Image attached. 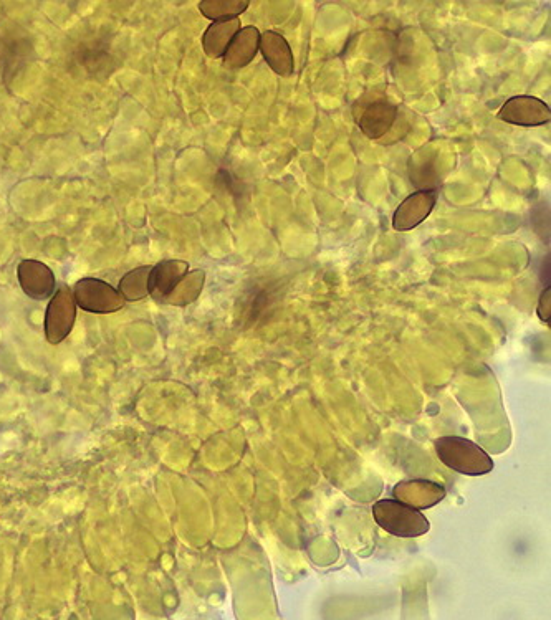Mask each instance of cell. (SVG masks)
<instances>
[{"label": "cell", "instance_id": "obj_16", "mask_svg": "<svg viewBox=\"0 0 551 620\" xmlns=\"http://www.w3.org/2000/svg\"><path fill=\"white\" fill-rule=\"evenodd\" d=\"M149 272H151V265L135 268V270H131V272L126 273L125 277L121 278L118 291L125 298V301L143 300V298L149 295Z\"/></svg>", "mask_w": 551, "mask_h": 620}, {"label": "cell", "instance_id": "obj_6", "mask_svg": "<svg viewBox=\"0 0 551 620\" xmlns=\"http://www.w3.org/2000/svg\"><path fill=\"white\" fill-rule=\"evenodd\" d=\"M497 116L505 123L533 128L550 123L551 110L545 101L535 96H513L505 101Z\"/></svg>", "mask_w": 551, "mask_h": 620}, {"label": "cell", "instance_id": "obj_12", "mask_svg": "<svg viewBox=\"0 0 551 620\" xmlns=\"http://www.w3.org/2000/svg\"><path fill=\"white\" fill-rule=\"evenodd\" d=\"M260 32L255 27L240 29L224 55V65L232 70L247 67L259 53Z\"/></svg>", "mask_w": 551, "mask_h": 620}, {"label": "cell", "instance_id": "obj_5", "mask_svg": "<svg viewBox=\"0 0 551 620\" xmlns=\"http://www.w3.org/2000/svg\"><path fill=\"white\" fill-rule=\"evenodd\" d=\"M75 320H77L75 296L70 288L63 285L53 293L52 300L48 303L45 315V334L48 343H62L63 339L72 333Z\"/></svg>", "mask_w": 551, "mask_h": 620}, {"label": "cell", "instance_id": "obj_13", "mask_svg": "<svg viewBox=\"0 0 551 620\" xmlns=\"http://www.w3.org/2000/svg\"><path fill=\"white\" fill-rule=\"evenodd\" d=\"M240 32V20H222L214 22L202 35V48L209 58H221L226 55L230 42Z\"/></svg>", "mask_w": 551, "mask_h": 620}, {"label": "cell", "instance_id": "obj_9", "mask_svg": "<svg viewBox=\"0 0 551 620\" xmlns=\"http://www.w3.org/2000/svg\"><path fill=\"white\" fill-rule=\"evenodd\" d=\"M20 287L25 295L34 300H47L55 293V275L52 270L39 260H24L17 268Z\"/></svg>", "mask_w": 551, "mask_h": 620}, {"label": "cell", "instance_id": "obj_11", "mask_svg": "<svg viewBox=\"0 0 551 620\" xmlns=\"http://www.w3.org/2000/svg\"><path fill=\"white\" fill-rule=\"evenodd\" d=\"M259 52L264 55L265 62L280 77H292L295 72V58H293L290 43L283 35L277 32H265L260 35Z\"/></svg>", "mask_w": 551, "mask_h": 620}, {"label": "cell", "instance_id": "obj_8", "mask_svg": "<svg viewBox=\"0 0 551 620\" xmlns=\"http://www.w3.org/2000/svg\"><path fill=\"white\" fill-rule=\"evenodd\" d=\"M437 204L436 191H417L406 197L394 212L393 227L398 232L416 229L432 214Z\"/></svg>", "mask_w": 551, "mask_h": 620}, {"label": "cell", "instance_id": "obj_4", "mask_svg": "<svg viewBox=\"0 0 551 620\" xmlns=\"http://www.w3.org/2000/svg\"><path fill=\"white\" fill-rule=\"evenodd\" d=\"M73 296L82 310L98 315L115 313L125 306V298L120 295V291L98 278H83L77 282L73 288Z\"/></svg>", "mask_w": 551, "mask_h": 620}, {"label": "cell", "instance_id": "obj_1", "mask_svg": "<svg viewBox=\"0 0 551 620\" xmlns=\"http://www.w3.org/2000/svg\"><path fill=\"white\" fill-rule=\"evenodd\" d=\"M437 457L447 468L467 477H482L494 470V460L482 447L456 435L439 437L434 442Z\"/></svg>", "mask_w": 551, "mask_h": 620}, {"label": "cell", "instance_id": "obj_2", "mask_svg": "<svg viewBox=\"0 0 551 620\" xmlns=\"http://www.w3.org/2000/svg\"><path fill=\"white\" fill-rule=\"evenodd\" d=\"M373 516L381 530L398 538H419L431 530L421 511L399 500H379L373 505Z\"/></svg>", "mask_w": 551, "mask_h": 620}, {"label": "cell", "instance_id": "obj_10", "mask_svg": "<svg viewBox=\"0 0 551 620\" xmlns=\"http://www.w3.org/2000/svg\"><path fill=\"white\" fill-rule=\"evenodd\" d=\"M189 273V263L184 260H163L149 272V296L159 303H166L168 296Z\"/></svg>", "mask_w": 551, "mask_h": 620}, {"label": "cell", "instance_id": "obj_3", "mask_svg": "<svg viewBox=\"0 0 551 620\" xmlns=\"http://www.w3.org/2000/svg\"><path fill=\"white\" fill-rule=\"evenodd\" d=\"M75 63L90 78H106L120 67V60L111 52V39L105 35H93L83 40L75 50Z\"/></svg>", "mask_w": 551, "mask_h": 620}, {"label": "cell", "instance_id": "obj_15", "mask_svg": "<svg viewBox=\"0 0 551 620\" xmlns=\"http://www.w3.org/2000/svg\"><path fill=\"white\" fill-rule=\"evenodd\" d=\"M204 280H206L204 270H194V272L187 273L178 287L174 288L173 293L168 296L166 303L178 306L189 305L196 300L197 296L201 295Z\"/></svg>", "mask_w": 551, "mask_h": 620}, {"label": "cell", "instance_id": "obj_14", "mask_svg": "<svg viewBox=\"0 0 551 620\" xmlns=\"http://www.w3.org/2000/svg\"><path fill=\"white\" fill-rule=\"evenodd\" d=\"M249 5V0H202L199 2V10L206 19L222 22L237 19Z\"/></svg>", "mask_w": 551, "mask_h": 620}, {"label": "cell", "instance_id": "obj_7", "mask_svg": "<svg viewBox=\"0 0 551 620\" xmlns=\"http://www.w3.org/2000/svg\"><path fill=\"white\" fill-rule=\"evenodd\" d=\"M398 118V106L384 98L368 101L360 105V115L356 118L361 131L369 139H381L393 128Z\"/></svg>", "mask_w": 551, "mask_h": 620}, {"label": "cell", "instance_id": "obj_17", "mask_svg": "<svg viewBox=\"0 0 551 620\" xmlns=\"http://www.w3.org/2000/svg\"><path fill=\"white\" fill-rule=\"evenodd\" d=\"M550 296L551 291L550 288H548V290L543 293L542 298H540V305H538V315H540V318H542L545 323L550 321Z\"/></svg>", "mask_w": 551, "mask_h": 620}]
</instances>
